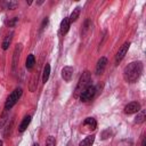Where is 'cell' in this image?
<instances>
[{"label":"cell","instance_id":"6da1fadb","mask_svg":"<svg viewBox=\"0 0 146 146\" xmlns=\"http://www.w3.org/2000/svg\"><path fill=\"white\" fill-rule=\"evenodd\" d=\"M143 72V64L140 62H132L123 70V78L128 83H135L140 78Z\"/></svg>","mask_w":146,"mask_h":146},{"label":"cell","instance_id":"7a4b0ae2","mask_svg":"<svg viewBox=\"0 0 146 146\" xmlns=\"http://www.w3.org/2000/svg\"><path fill=\"white\" fill-rule=\"evenodd\" d=\"M90 80H91L90 72H89V71H84V72L82 73V75L80 76L79 82H78V84H76V87H75V90H74V94H73L74 98H78V97L81 95V92L90 84Z\"/></svg>","mask_w":146,"mask_h":146},{"label":"cell","instance_id":"3957f363","mask_svg":"<svg viewBox=\"0 0 146 146\" xmlns=\"http://www.w3.org/2000/svg\"><path fill=\"white\" fill-rule=\"evenodd\" d=\"M21 96H22V89H21V88H16V89L8 96V98H7V100H6V104H5V110L9 111V110L17 103V100L19 99Z\"/></svg>","mask_w":146,"mask_h":146},{"label":"cell","instance_id":"277c9868","mask_svg":"<svg viewBox=\"0 0 146 146\" xmlns=\"http://www.w3.org/2000/svg\"><path fill=\"white\" fill-rule=\"evenodd\" d=\"M95 95H96V87L89 84V86L81 92V95H80L79 97H80L81 102H88V100H91Z\"/></svg>","mask_w":146,"mask_h":146},{"label":"cell","instance_id":"5b68a950","mask_svg":"<svg viewBox=\"0 0 146 146\" xmlns=\"http://www.w3.org/2000/svg\"><path fill=\"white\" fill-rule=\"evenodd\" d=\"M129 46H130V42H124V43L121 46V48L119 49V51H117V54H116V56H115V62H116V64L123 59V57H124L125 54L128 52Z\"/></svg>","mask_w":146,"mask_h":146},{"label":"cell","instance_id":"8992f818","mask_svg":"<svg viewBox=\"0 0 146 146\" xmlns=\"http://www.w3.org/2000/svg\"><path fill=\"white\" fill-rule=\"evenodd\" d=\"M139 111H140V104L138 102H131L124 107L125 114H133V113H138Z\"/></svg>","mask_w":146,"mask_h":146},{"label":"cell","instance_id":"52a82bcc","mask_svg":"<svg viewBox=\"0 0 146 146\" xmlns=\"http://www.w3.org/2000/svg\"><path fill=\"white\" fill-rule=\"evenodd\" d=\"M107 65V58L106 57H100L97 62V65H96V74L100 75L104 73L105 71V67Z\"/></svg>","mask_w":146,"mask_h":146},{"label":"cell","instance_id":"ba28073f","mask_svg":"<svg viewBox=\"0 0 146 146\" xmlns=\"http://www.w3.org/2000/svg\"><path fill=\"white\" fill-rule=\"evenodd\" d=\"M22 43H18L16 44L15 47V50H14V55H13V68L16 67L17 63H18V59H19V56H21V52H22Z\"/></svg>","mask_w":146,"mask_h":146},{"label":"cell","instance_id":"9c48e42d","mask_svg":"<svg viewBox=\"0 0 146 146\" xmlns=\"http://www.w3.org/2000/svg\"><path fill=\"white\" fill-rule=\"evenodd\" d=\"M72 75H73V67L72 66H64L62 68V78L66 82H68L72 79Z\"/></svg>","mask_w":146,"mask_h":146},{"label":"cell","instance_id":"30bf717a","mask_svg":"<svg viewBox=\"0 0 146 146\" xmlns=\"http://www.w3.org/2000/svg\"><path fill=\"white\" fill-rule=\"evenodd\" d=\"M70 29V21H68V17H65L62 22H60V27H59V32L62 35L66 34L67 31Z\"/></svg>","mask_w":146,"mask_h":146},{"label":"cell","instance_id":"8fae6325","mask_svg":"<svg viewBox=\"0 0 146 146\" xmlns=\"http://www.w3.org/2000/svg\"><path fill=\"white\" fill-rule=\"evenodd\" d=\"M30 122H31V116H30V115L24 116L23 121L21 122V124H19V127H18V131H19V132H24V131L26 130V128L29 127Z\"/></svg>","mask_w":146,"mask_h":146},{"label":"cell","instance_id":"7c38bea8","mask_svg":"<svg viewBox=\"0 0 146 146\" xmlns=\"http://www.w3.org/2000/svg\"><path fill=\"white\" fill-rule=\"evenodd\" d=\"M18 6V2L17 1H13V0H9V1H3L2 2V7L3 9H7V10H13V9H16V7Z\"/></svg>","mask_w":146,"mask_h":146},{"label":"cell","instance_id":"4fadbf2b","mask_svg":"<svg viewBox=\"0 0 146 146\" xmlns=\"http://www.w3.org/2000/svg\"><path fill=\"white\" fill-rule=\"evenodd\" d=\"M83 125H88L91 130H95L96 127H97V122L94 117H87L84 121H83Z\"/></svg>","mask_w":146,"mask_h":146},{"label":"cell","instance_id":"5bb4252c","mask_svg":"<svg viewBox=\"0 0 146 146\" xmlns=\"http://www.w3.org/2000/svg\"><path fill=\"white\" fill-rule=\"evenodd\" d=\"M94 140H95V135L88 136V137H86V138L79 144V146H92Z\"/></svg>","mask_w":146,"mask_h":146},{"label":"cell","instance_id":"9a60e30c","mask_svg":"<svg viewBox=\"0 0 146 146\" xmlns=\"http://www.w3.org/2000/svg\"><path fill=\"white\" fill-rule=\"evenodd\" d=\"M145 117H146V112L145 110H140L138 113H137V116L135 119V123L139 124V123H143L145 121Z\"/></svg>","mask_w":146,"mask_h":146},{"label":"cell","instance_id":"2e32d148","mask_svg":"<svg viewBox=\"0 0 146 146\" xmlns=\"http://www.w3.org/2000/svg\"><path fill=\"white\" fill-rule=\"evenodd\" d=\"M34 63H35V58H34V55L33 54H30L27 57H26V62H25V66H26V68H32L33 67V65H34Z\"/></svg>","mask_w":146,"mask_h":146},{"label":"cell","instance_id":"e0dca14e","mask_svg":"<svg viewBox=\"0 0 146 146\" xmlns=\"http://www.w3.org/2000/svg\"><path fill=\"white\" fill-rule=\"evenodd\" d=\"M49 74H50V65L47 63L44 68H43V73H42V82L46 83L49 79Z\"/></svg>","mask_w":146,"mask_h":146},{"label":"cell","instance_id":"ac0fdd59","mask_svg":"<svg viewBox=\"0 0 146 146\" xmlns=\"http://www.w3.org/2000/svg\"><path fill=\"white\" fill-rule=\"evenodd\" d=\"M79 15H80V8H79V7H76L75 9H73V11H72V14H71V16L68 17V21H70V24H71V23H73V22H75V21L78 19V17H79Z\"/></svg>","mask_w":146,"mask_h":146},{"label":"cell","instance_id":"d6986e66","mask_svg":"<svg viewBox=\"0 0 146 146\" xmlns=\"http://www.w3.org/2000/svg\"><path fill=\"white\" fill-rule=\"evenodd\" d=\"M11 39H13V33L8 34V35L5 38V40H3V42H2V49H3V50H7V49H8L9 44H10V42H11Z\"/></svg>","mask_w":146,"mask_h":146},{"label":"cell","instance_id":"ffe728a7","mask_svg":"<svg viewBox=\"0 0 146 146\" xmlns=\"http://www.w3.org/2000/svg\"><path fill=\"white\" fill-rule=\"evenodd\" d=\"M8 119H9V113L7 110H5V112L2 113V115L0 117V128H2L5 125V123L8 121Z\"/></svg>","mask_w":146,"mask_h":146},{"label":"cell","instance_id":"44dd1931","mask_svg":"<svg viewBox=\"0 0 146 146\" xmlns=\"http://www.w3.org/2000/svg\"><path fill=\"white\" fill-rule=\"evenodd\" d=\"M46 146H56V140L54 136H49L46 140Z\"/></svg>","mask_w":146,"mask_h":146},{"label":"cell","instance_id":"7402d4cb","mask_svg":"<svg viewBox=\"0 0 146 146\" xmlns=\"http://www.w3.org/2000/svg\"><path fill=\"white\" fill-rule=\"evenodd\" d=\"M17 23H18V18H17V17H14V18H11L10 21H8L6 24H7L9 27H14V26H16Z\"/></svg>","mask_w":146,"mask_h":146},{"label":"cell","instance_id":"603a6c76","mask_svg":"<svg viewBox=\"0 0 146 146\" xmlns=\"http://www.w3.org/2000/svg\"><path fill=\"white\" fill-rule=\"evenodd\" d=\"M110 135H111L110 129H107V130L103 131V133H102V139H106V138H108V137H110Z\"/></svg>","mask_w":146,"mask_h":146},{"label":"cell","instance_id":"cb8c5ba5","mask_svg":"<svg viewBox=\"0 0 146 146\" xmlns=\"http://www.w3.org/2000/svg\"><path fill=\"white\" fill-rule=\"evenodd\" d=\"M47 23H48V18L46 17V18L43 19V22H42V24H41V29H43V27H44V25H47Z\"/></svg>","mask_w":146,"mask_h":146},{"label":"cell","instance_id":"d4e9b609","mask_svg":"<svg viewBox=\"0 0 146 146\" xmlns=\"http://www.w3.org/2000/svg\"><path fill=\"white\" fill-rule=\"evenodd\" d=\"M140 146H146V137H144V138L141 139V144H140Z\"/></svg>","mask_w":146,"mask_h":146},{"label":"cell","instance_id":"484cf974","mask_svg":"<svg viewBox=\"0 0 146 146\" xmlns=\"http://www.w3.org/2000/svg\"><path fill=\"white\" fill-rule=\"evenodd\" d=\"M2 145H3V144H2V141L0 140V146H2Z\"/></svg>","mask_w":146,"mask_h":146},{"label":"cell","instance_id":"4316f807","mask_svg":"<svg viewBox=\"0 0 146 146\" xmlns=\"http://www.w3.org/2000/svg\"><path fill=\"white\" fill-rule=\"evenodd\" d=\"M33 146H39V144H34V145H33Z\"/></svg>","mask_w":146,"mask_h":146}]
</instances>
